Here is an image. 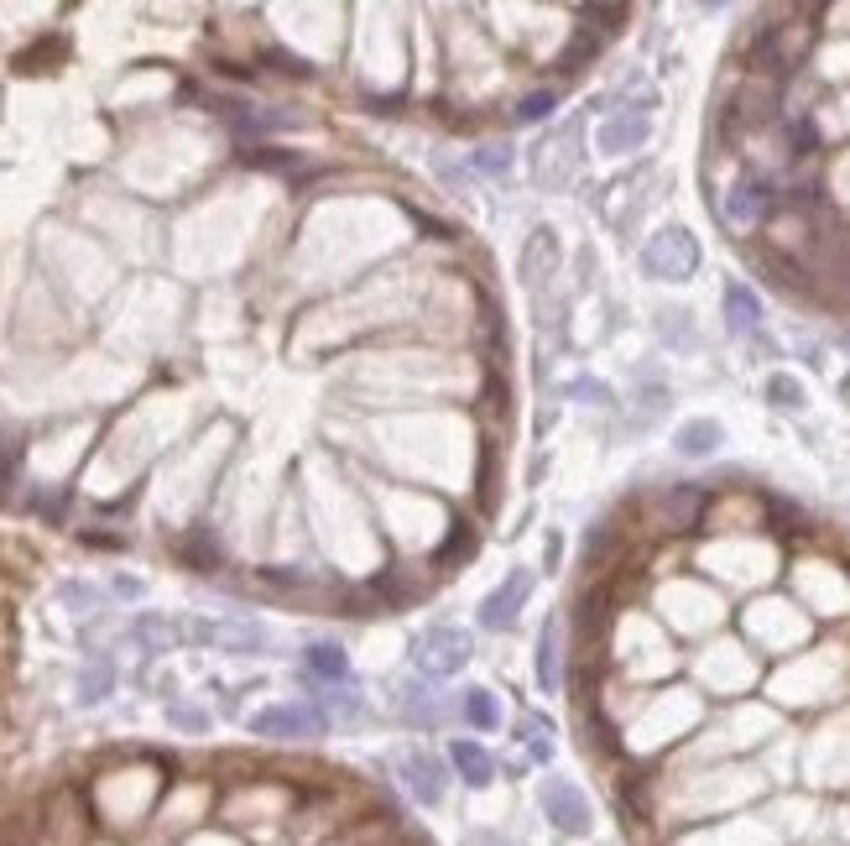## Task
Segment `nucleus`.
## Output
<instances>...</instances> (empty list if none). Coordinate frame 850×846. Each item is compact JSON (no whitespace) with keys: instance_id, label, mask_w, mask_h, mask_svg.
<instances>
[{"instance_id":"7","label":"nucleus","mask_w":850,"mask_h":846,"mask_svg":"<svg viewBox=\"0 0 850 846\" xmlns=\"http://www.w3.org/2000/svg\"><path fill=\"white\" fill-rule=\"evenodd\" d=\"M402 784L412 789V799H418V805H439V799H443V768H439V758H428V753H408V758H402Z\"/></svg>"},{"instance_id":"17","label":"nucleus","mask_w":850,"mask_h":846,"mask_svg":"<svg viewBox=\"0 0 850 846\" xmlns=\"http://www.w3.org/2000/svg\"><path fill=\"white\" fill-rule=\"evenodd\" d=\"M553 104H559V94H553V89H532V94H522V104H517V121H522V126L543 121Z\"/></svg>"},{"instance_id":"5","label":"nucleus","mask_w":850,"mask_h":846,"mask_svg":"<svg viewBox=\"0 0 850 846\" xmlns=\"http://www.w3.org/2000/svg\"><path fill=\"white\" fill-rule=\"evenodd\" d=\"M256 737H319L323 716L313 706H272L251 721Z\"/></svg>"},{"instance_id":"4","label":"nucleus","mask_w":850,"mask_h":846,"mask_svg":"<svg viewBox=\"0 0 850 846\" xmlns=\"http://www.w3.org/2000/svg\"><path fill=\"white\" fill-rule=\"evenodd\" d=\"M528 590H532V575L528 570H511L501 586L480 601V623L491 627V633H507L511 623H517V611H522V601H528Z\"/></svg>"},{"instance_id":"3","label":"nucleus","mask_w":850,"mask_h":846,"mask_svg":"<svg viewBox=\"0 0 850 846\" xmlns=\"http://www.w3.org/2000/svg\"><path fill=\"white\" fill-rule=\"evenodd\" d=\"M543 815L563 830V836H584V830H590V805H584V795H579L574 784H563V778H548L543 784Z\"/></svg>"},{"instance_id":"15","label":"nucleus","mask_w":850,"mask_h":846,"mask_svg":"<svg viewBox=\"0 0 850 846\" xmlns=\"http://www.w3.org/2000/svg\"><path fill=\"white\" fill-rule=\"evenodd\" d=\"M464 716H470V726H480V731H496V726H501V706H496L491 690L464 695Z\"/></svg>"},{"instance_id":"21","label":"nucleus","mask_w":850,"mask_h":846,"mask_svg":"<svg viewBox=\"0 0 850 846\" xmlns=\"http://www.w3.org/2000/svg\"><path fill=\"white\" fill-rule=\"evenodd\" d=\"M590 58H596V37H579L574 48L559 58V73H579V63H590Z\"/></svg>"},{"instance_id":"6","label":"nucleus","mask_w":850,"mask_h":846,"mask_svg":"<svg viewBox=\"0 0 850 846\" xmlns=\"http://www.w3.org/2000/svg\"><path fill=\"white\" fill-rule=\"evenodd\" d=\"M772 215V189H767L762 178H741L731 193H726V220L731 225H757V220H767Z\"/></svg>"},{"instance_id":"13","label":"nucleus","mask_w":850,"mask_h":846,"mask_svg":"<svg viewBox=\"0 0 850 846\" xmlns=\"http://www.w3.org/2000/svg\"><path fill=\"white\" fill-rule=\"evenodd\" d=\"M538 679L543 690H559V623H548L538 638Z\"/></svg>"},{"instance_id":"1","label":"nucleus","mask_w":850,"mask_h":846,"mask_svg":"<svg viewBox=\"0 0 850 846\" xmlns=\"http://www.w3.org/2000/svg\"><path fill=\"white\" fill-rule=\"evenodd\" d=\"M412 658H418L423 674H439V679L443 674H460L470 664V633L454 623H433L412 638Z\"/></svg>"},{"instance_id":"9","label":"nucleus","mask_w":850,"mask_h":846,"mask_svg":"<svg viewBox=\"0 0 850 846\" xmlns=\"http://www.w3.org/2000/svg\"><path fill=\"white\" fill-rule=\"evenodd\" d=\"M559 267V241H553V230H532L528 251H522V277H528L532 288H543L548 277Z\"/></svg>"},{"instance_id":"16","label":"nucleus","mask_w":850,"mask_h":846,"mask_svg":"<svg viewBox=\"0 0 850 846\" xmlns=\"http://www.w3.org/2000/svg\"><path fill=\"white\" fill-rule=\"evenodd\" d=\"M397 710L408 716L412 726H433V700H428V690H418V685H402V695H397Z\"/></svg>"},{"instance_id":"8","label":"nucleus","mask_w":850,"mask_h":846,"mask_svg":"<svg viewBox=\"0 0 850 846\" xmlns=\"http://www.w3.org/2000/svg\"><path fill=\"white\" fill-rule=\"evenodd\" d=\"M647 116L642 110H621V116H611V121L600 126V152H637L647 141Z\"/></svg>"},{"instance_id":"18","label":"nucleus","mask_w":850,"mask_h":846,"mask_svg":"<svg viewBox=\"0 0 850 846\" xmlns=\"http://www.w3.org/2000/svg\"><path fill=\"white\" fill-rule=\"evenodd\" d=\"M470 549H476V534H470L464 522H454V538H449V549L433 554V565H443V570H449V565H454V559H464Z\"/></svg>"},{"instance_id":"19","label":"nucleus","mask_w":850,"mask_h":846,"mask_svg":"<svg viewBox=\"0 0 850 846\" xmlns=\"http://www.w3.org/2000/svg\"><path fill=\"white\" fill-rule=\"evenodd\" d=\"M767 398L778 402V408H803V387L793 377H772L767 381Z\"/></svg>"},{"instance_id":"23","label":"nucleus","mask_w":850,"mask_h":846,"mask_svg":"<svg viewBox=\"0 0 850 846\" xmlns=\"http://www.w3.org/2000/svg\"><path fill=\"white\" fill-rule=\"evenodd\" d=\"M788 141H793V157H809L819 147V131L809 121H793L788 126Z\"/></svg>"},{"instance_id":"14","label":"nucleus","mask_w":850,"mask_h":846,"mask_svg":"<svg viewBox=\"0 0 850 846\" xmlns=\"http://www.w3.org/2000/svg\"><path fill=\"white\" fill-rule=\"evenodd\" d=\"M726 313H731L736 335H751V329H757V319H762V309H757L751 288H731V293H726Z\"/></svg>"},{"instance_id":"22","label":"nucleus","mask_w":850,"mask_h":846,"mask_svg":"<svg viewBox=\"0 0 850 846\" xmlns=\"http://www.w3.org/2000/svg\"><path fill=\"white\" fill-rule=\"evenodd\" d=\"M476 168H480V173H507V168H511V147H480Z\"/></svg>"},{"instance_id":"12","label":"nucleus","mask_w":850,"mask_h":846,"mask_svg":"<svg viewBox=\"0 0 850 846\" xmlns=\"http://www.w3.org/2000/svg\"><path fill=\"white\" fill-rule=\"evenodd\" d=\"M308 669L323 674V679H344V674H350V658H344L340 643H313V648H308Z\"/></svg>"},{"instance_id":"11","label":"nucleus","mask_w":850,"mask_h":846,"mask_svg":"<svg viewBox=\"0 0 850 846\" xmlns=\"http://www.w3.org/2000/svg\"><path fill=\"white\" fill-rule=\"evenodd\" d=\"M726 434H720V424H710V418H694V424H683L679 429V455H714V445H720Z\"/></svg>"},{"instance_id":"10","label":"nucleus","mask_w":850,"mask_h":846,"mask_svg":"<svg viewBox=\"0 0 850 846\" xmlns=\"http://www.w3.org/2000/svg\"><path fill=\"white\" fill-rule=\"evenodd\" d=\"M449 758H454V768H460V778L470 784V789H486V784L496 778V763L480 743H454L449 747Z\"/></svg>"},{"instance_id":"20","label":"nucleus","mask_w":850,"mask_h":846,"mask_svg":"<svg viewBox=\"0 0 850 846\" xmlns=\"http://www.w3.org/2000/svg\"><path fill=\"white\" fill-rule=\"evenodd\" d=\"M579 17H584V21H600V32H621L627 11H621V6H584Z\"/></svg>"},{"instance_id":"24","label":"nucleus","mask_w":850,"mask_h":846,"mask_svg":"<svg viewBox=\"0 0 850 846\" xmlns=\"http://www.w3.org/2000/svg\"><path fill=\"white\" fill-rule=\"evenodd\" d=\"M464 846H507V842H501L496 830H470V836H464Z\"/></svg>"},{"instance_id":"2","label":"nucleus","mask_w":850,"mask_h":846,"mask_svg":"<svg viewBox=\"0 0 850 846\" xmlns=\"http://www.w3.org/2000/svg\"><path fill=\"white\" fill-rule=\"evenodd\" d=\"M642 267L652 277H668V282H683V277H694V267H699V246H694V236L689 230H658L652 241H647V251H642Z\"/></svg>"}]
</instances>
